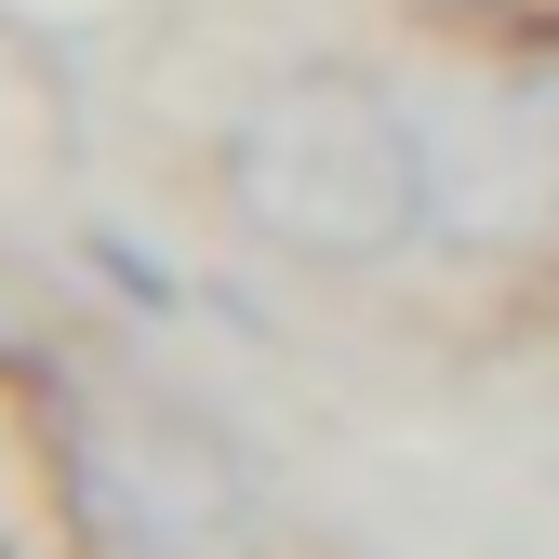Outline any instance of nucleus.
I'll return each mask as SVG.
<instances>
[{"label":"nucleus","instance_id":"2","mask_svg":"<svg viewBox=\"0 0 559 559\" xmlns=\"http://www.w3.org/2000/svg\"><path fill=\"white\" fill-rule=\"evenodd\" d=\"M81 479H94V507L133 546H214L240 520V466L200 440V427H94Z\"/></svg>","mask_w":559,"mask_h":559},{"label":"nucleus","instance_id":"1","mask_svg":"<svg viewBox=\"0 0 559 559\" xmlns=\"http://www.w3.org/2000/svg\"><path fill=\"white\" fill-rule=\"evenodd\" d=\"M227 214L294 266H386L440 227V147L360 67H294L227 133Z\"/></svg>","mask_w":559,"mask_h":559}]
</instances>
